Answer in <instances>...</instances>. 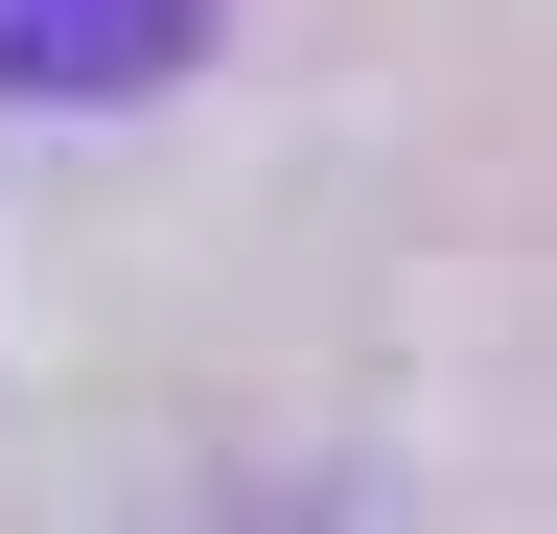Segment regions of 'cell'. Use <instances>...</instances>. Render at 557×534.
<instances>
[{
    "label": "cell",
    "mask_w": 557,
    "mask_h": 534,
    "mask_svg": "<svg viewBox=\"0 0 557 534\" xmlns=\"http://www.w3.org/2000/svg\"><path fill=\"white\" fill-rule=\"evenodd\" d=\"M233 0H0V116H116V94H186Z\"/></svg>",
    "instance_id": "1"
}]
</instances>
